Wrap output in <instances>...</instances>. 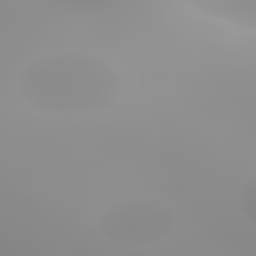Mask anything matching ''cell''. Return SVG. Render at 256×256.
Here are the masks:
<instances>
[{
    "label": "cell",
    "mask_w": 256,
    "mask_h": 256,
    "mask_svg": "<svg viewBox=\"0 0 256 256\" xmlns=\"http://www.w3.org/2000/svg\"><path fill=\"white\" fill-rule=\"evenodd\" d=\"M176 220L168 202L152 196H132L112 202L98 216V228L114 244L146 248L164 242L174 232Z\"/></svg>",
    "instance_id": "obj_2"
},
{
    "label": "cell",
    "mask_w": 256,
    "mask_h": 256,
    "mask_svg": "<svg viewBox=\"0 0 256 256\" xmlns=\"http://www.w3.org/2000/svg\"><path fill=\"white\" fill-rule=\"evenodd\" d=\"M122 88L120 72L84 52H50L28 62L16 80L20 98L40 114L76 118L106 112Z\"/></svg>",
    "instance_id": "obj_1"
},
{
    "label": "cell",
    "mask_w": 256,
    "mask_h": 256,
    "mask_svg": "<svg viewBox=\"0 0 256 256\" xmlns=\"http://www.w3.org/2000/svg\"><path fill=\"white\" fill-rule=\"evenodd\" d=\"M204 16L226 22L238 30L254 32L256 28V0H186Z\"/></svg>",
    "instance_id": "obj_3"
},
{
    "label": "cell",
    "mask_w": 256,
    "mask_h": 256,
    "mask_svg": "<svg viewBox=\"0 0 256 256\" xmlns=\"http://www.w3.org/2000/svg\"><path fill=\"white\" fill-rule=\"evenodd\" d=\"M254 206H256V184L254 178H248L242 184V192H240V208L244 210V214L254 220Z\"/></svg>",
    "instance_id": "obj_4"
}]
</instances>
